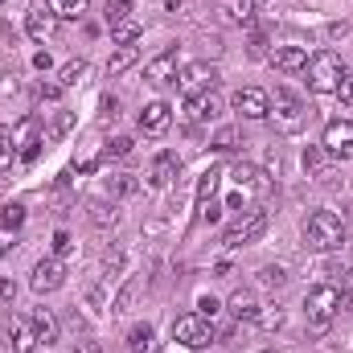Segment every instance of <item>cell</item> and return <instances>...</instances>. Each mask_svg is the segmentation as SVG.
Here are the masks:
<instances>
[{"mask_svg": "<svg viewBox=\"0 0 353 353\" xmlns=\"http://www.w3.org/2000/svg\"><path fill=\"white\" fill-rule=\"evenodd\" d=\"M62 283H66V267L58 263V255L41 259V263L33 267V275H29V288H33L37 296H46V292H58Z\"/></svg>", "mask_w": 353, "mask_h": 353, "instance_id": "cell-10", "label": "cell"}, {"mask_svg": "<svg viewBox=\"0 0 353 353\" xmlns=\"http://www.w3.org/2000/svg\"><path fill=\"white\" fill-rule=\"evenodd\" d=\"M181 4H185V0H169V12H176V8H181Z\"/></svg>", "mask_w": 353, "mask_h": 353, "instance_id": "cell-46", "label": "cell"}, {"mask_svg": "<svg viewBox=\"0 0 353 353\" xmlns=\"http://www.w3.org/2000/svg\"><path fill=\"white\" fill-rule=\"evenodd\" d=\"M4 251H8V243H4V234H0V259H4Z\"/></svg>", "mask_w": 353, "mask_h": 353, "instance_id": "cell-47", "label": "cell"}, {"mask_svg": "<svg viewBox=\"0 0 353 353\" xmlns=\"http://www.w3.org/2000/svg\"><path fill=\"white\" fill-rule=\"evenodd\" d=\"M12 144H17V157H21V161H33V157H37V148L46 144V140L37 136V119H25V123L12 132Z\"/></svg>", "mask_w": 353, "mask_h": 353, "instance_id": "cell-16", "label": "cell"}, {"mask_svg": "<svg viewBox=\"0 0 353 353\" xmlns=\"http://www.w3.org/2000/svg\"><path fill=\"white\" fill-rule=\"evenodd\" d=\"M33 66L37 70H50V54H33Z\"/></svg>", "mask_w": 353, "mask_h": 353, "instance_id": "cell-43", "label": "cell"}, {"mask_svg": "<svg viewBox=\"0 0 353 353\" xmlns=\"http://www.w3.org/2000/svg\"><path fill=\"white\" fill-rule=\"evenodd\" d=\"M169 123H173V107L169 103H148L144 111H140V132H148V136H165L169 132Z\"/></svg>", "mask_w": 353, "mask_h": 353, "instance_id": "cell-12", "label": "cell"}, {"mask_svg": "<svg viewBox=\"0 0 353 353\" xmlns=\"http://www.w3.org/2000/svg\"><path fill=\"white\" fill-rule=\"evenodd\" d=\"M83 74H87V62H83V58H70V62L58 70V83H62V87H79Z\"/></svg>", "mask_w": 353, "mask_h": 353, "instance_id": "cell-30", "label": "cell"}, {"mask_svg": "<svg viewBox=\"0 0 353 353\" xmlns=\"http://www.w3.org/2000/svg\"><path fill=\"white\" fill-rule=\"evenodd\" d=\"M230 107H234L243 119H267V115H271V94L259 90V87H243V90H234Z\"/></svg>", "mask_w": 353, "mask_h": 353, "instance_id": "cell-8", "label": "cell"}, {"mask_svg": "<svg viewBox=\"0 0 353 353\" xmlns=\"http://www.w3.org/2000/svg\"><path fill=\"white\" fill-rule=\"evenodd\" d=\"M128 152H132V140H128V136H115V140L103 148V157H128Z\"/></svg>", "mask_w": 353, "mask_h": 353, "instance_id": "cell-35", "label": "cell"}, {"mask_svg": "<svg viewBox=\"0 0 353 353\" xmlns=\"http://www.w3.org/2000/svg\"><path fill=\"white\" fill-rule=\"evenodd\" d=\"M304 243L312 251H337L345 243V222L333 210H312L304 218Z\"/></svg>", "mask_w": 353, "mask_h": 353, "instance_id": "cell-1", "label": "cell"}, {"mask_svg": "<svg viewBox=\"0 0 353 353\" xmlns=\"http://www.w3.org/2000/svg\"><path fill=\"white\" fill-rule=\"evenodd\" d=\"M0 4H4V0H0Z\"/></svg>", "mask_w": 353, "mask_h": 353, "instance_id": "cell-49", "label": "cell"}, {"mask_svg": "<svg viewBox=\"0 0 353 353\" xmlns=\"http://www.w3.org/2000/svg\"><path fill=\"white\" fill-rule=\"evenodd\" d=\"M234 181H239V189H243V197L251 193V197H267L271 193V176L263 169H255V165H234Z\"/></svg>", "mask_w": 353, "mask_h": 353, "instance_id": "cell-13", "label": "cell"}, {"mask_svg": "<svg viewBox=\"0 0 353 353\" xmlns=\"http://www.w3.org/2000/svg\"><path fill=\"white\" fill-rule=\"evenodd\" d=\"M214 144H218V148H239V144H247V140H243V136H239V132H234V128H222V132H218V140H214Z\"/></svg>", "mask_w": 353, "mask_h": 353, "instance_id": "cell-34", "label": "cell"}, {"mask_svg": "<svg viewBox=\"0 0 353 353\" xmlns=\"http://www.w3.org/2000/svg\"><path fill=\"white\" fill-rule=\"evenodd\" d=\"M103 17H107V25L128 21V17H132V0H107V4H103Z\"/></svg>", "mask_w": 353, "mask_h": 353, "instance_id": "cell-31", "label": "cell"}, {"mask_svg": "<svg viewBox=\"0 0 353 353\" xmlns=\"http://www.w3.org/2000/svg\"><path fill=\"white\" fill-rule=\"evenodd\" d=\"M259 353H267V350H259Z\"/></svg>", "mask_w": 353, "mask_h": 353, "instance_id": "cell-48", "label": "cell"}, {"mask_svg": "<svg viewBox=\"0 0 353 353\" xmlns=\"http://www.w3.org/2000/svg\"><path fill=\"white\" fill-rule=\"evenodd\" d=\"M119 115V103L115 99H103V119H115Z\"/></svg>", "mask_w": 353, "mask_h": 353, "instance_id": "cell-42", "label": "cell"}, {"mask_svg": "<svg viewBox=\"0 0 353 353\" xmlns=\"http://www.w3.org/2000/svg\"><path fill=\"white\" fill-rule=\"evenodd\" d=\"M140 33H144V29H140V21H136V17H128V21L111 25V41H115V46H136V41H140Z\"/></svg>", "mask_w": 353, "mask_h": 353, "instance_id": "cell-26", "label": "cell"}, {"mask_svg": "<svg viewBox=\"0 0 353 353\" xmlns=\"http://www.w3.org/2000/svg\"><path fill=\"white\" fill-rule=\"evenodd\" d=\"M12 300H17V283L0 275V304H12Z\"/></svg>", "mask_w": 353, "mask_h": 353, "instance_id": "cell-41", "label": "cell"}, {"mask_svg": "<svg viewBox=\"0 0 353 353\" xmlns=\"http://www.w3.org/2000/svg\"><path fill=\"white\" fill-rule=\"evenodd\" d=\"M271 119H275V128H279V132H288V136H292V132H300V128H304L308 111H304V103H300L292 90L279 87L275 94H271Z\"/></svg>", "mask_w": 353, "mask_h": 353, "instance_id": "cell-4", "label": "cell"}, {"mask_svg": "<svg viewBox=\"0 0 353 353\" xmlns=\"http://www.w3.org/2000/svg\"><path fill=\"white\" fill-rule=\"evenodd\" d=\"M218 12L226 25H251L255 21V0H218Z\"/></svg>", "mask_w": 353, "mask_h": 353, "instance_id": "cell-19", "label": "cell"}, {"mask_svg": "<svg viewBox=\"0 0 353 353\" xmlns=\"http://www.w3.org/2000/svg\"><path fill=\"white\" fill-rule=\"evenodd\" d=\"M341 300H350L353 304V271H350V283H345V296H341Z\"/></svg>", "mask_w": 353, "mask_h": 353, "instance_id": "cell-45", "label": "cell"}, {"mask_svg": "<svg viewBox=\"0 0 353 353\" xmlns=\"http://www.w3.org/2000/svg\"><path fill=\"white\" fill-rule=\"evenodd\" d=\"M136 288H140V283H136V279H132V283H128V288H123V292H119V296H115V304H111V312H128V304H132V300H136Z\"/></svg>", "mask_w": 353, "mask_h": 353, "instance_id": "cell-32", "label": "cell"}, {"mask_svg": "<svg viewBox=\"0 0 353 353\" xmlns=\"http://www.w3.org/2000/svg\"><path fill=\"white\" fill-rule=\"evenodd\" d=\"M140 62V46H119L111 58H107V79H119L123 70H132Z\"/></svg>", "mask_w": 353, "mask_h": 353, "instance_id": "cell-22", "label": "cell"}, {"mask_svg": "<svg viewBox=\"0 0 353 353\" xmlns=\"http://www.w3.org/2000/svg\"><path fill=\"white\" fill-rule=\"evenodd\" d=\"M176 173H181V157H176V152H161V157L152 161V169H148V185H152V189H165V185H173Z\"/></svg>", "mask_w": 353, "mask_h": 353, "instance_id": "cell-17", "label": "cell"}, {"mask_svg": "<svg viewBox=\"0 0 353 353\" xmlns=\"http://www.w3.org/2000/svg\"><path fill=\"white\" fill-rule=\"evenodd\" d=\"M304 312H308V325L312 333H325L333 325V316L341 312V292L333 283H316L308 296H304Z\"/></svg>", "mask_w": 353, "mask_h": 353, "instance_id": "cell-2", "label": "cell"}, {"mask_svg": "<svg viewBox=\"0 0 353 353\" xmlns=\"http://www.w3.org/2000/svg\"><path fill=\"white\" fill-rule=\"evenodd\" d=\"M271 66L283 70V74H296V70L308 66V50L304 46H279V50H271Z\"/></svg>", "mask_w": 353, "mask_h": 353, "instance_id": "cell-15", "label": "cell"}, {"mask_svg": "<svg viewBox=\"0 0 353 353\" xmlns=\"http://www.w3.org/2000/svg\"><path fill=\"white\" fill-rule=\"evenodd\" d=\"M74 353H103V345H94V341H83V345H79Z\"/></svg>", "mask_w": 353, "mask_h": 353, "instance_id": "cell-44", "label": "cell"}, {"mask_svg": "<svg viewBox=\"0 0 353 353\" xmlns=\"http://www.w3.org/2000/svg\"><path fill=\"white\" fill-rule=\"evenodd\" d=\"M29 325H33V333H37L41 345H54V341H58V316H54L50 308H33Z\"/></svg>", "mask_w": 353, "mask_h": 353, "instance_id": "cell-20", "label": "cell"}, {"mask_svg": "<svg viewBox=\"0 0 353 353\" xmlns=\"http://www.w3.org/2000/svg\"><path fill=\"white\" fill-rule=\"evenodd\" d=\"M25 29H29V37H33V41H50V37H54V29H58V17H54L50 8H41V4H37V8L25 17Z\"/></svg>", "mask_w": 353, "mask_h": 353, "instance_id": "cell-18", "label": "cell"}, {"mask_svg": "<svg viewBox=\"0 0 353 353\" xmlns=\"http://www.w3.org/2000/svg\"><path fill=\"white\" fill-rule=\"evenodd\" d=\"M259 279H263V283H271V288H279L288 275H283V267H263V271H259Z\"/></svg>", "mask_w": 353, "mask_h": 353, "instance_id": "cell-39", "label": "cell"}, {"mask_svg": "<svg viewBox=\"0 0 353 353\" xmlns=\"http://www.w3.org/2000/svg\"><path fill=\"white\" fill-rule=\"evenodd\" d=\"M304 70H308V87L316 90V94H337V83H341V74H345V66H341V58H337L333 50L312 54Z\"/></svg>", "mask_w": 353, "mask_h": 353, "instance_id": "cell-3", "label": "cell"}, {"mask_svg": "<svg viewBox=\"0 0 353 353\" xmlns=\"http://www.w3.org/2000/svg\"><path fill=\"white\" fill-rule=\"evenodd\" d=\"M218 181H222V173H218V169H205V173H201V181H197V193H193L197 210L214 201V193H218Z\"/></svg>", "mask_w": 353, "mask_h": 353, "instance_id": "cell-25", "label": "cell"}, {"mask_svg": "<svg viewBox=\"0 0 353 353\" xmlns=\"http://www.w3.org/2000/svg\"><path fill=\"white\" fill-rule=\"evenodd\" d=\"M144 79H148L152 87L176 83V50H165V54H157V58L144 66Z\"/></svg>", "mask_w": 353, "mask_h": 353, "instance_id": "cell-14", "label": "cell"}, {"mask_svg": "<svg viewBox=\"0 0 353 353\" xmlns=\"http://www.w3.org/2000/svg\"><path fill=\"white\" fill-rule=\"evenodd\" d=\"M337 99L353 107V74H350V70H345V74H341V83H337Z\"/></svg>", "mask_w": 353, "mask_h": 353, "instance_id": "cell-37", "label": "cell"}, {"mask_svg": "<svg viewBox=\"0 0 353 353\" xmlns=\"http://www.w3.org/2000/svg\"><path fill=\"white\" fill-rule=\"evenodd\" d=\"M62 90H66L62 83H41V87H37V99H41V103H54Z\"/></svg>", "mask_w": 353, "mask_h": 353, "instance_id": "cell-38", "label": "cell"}, {"mask_svg": "<svg viewBox=\"0 0 353 353\" xmlns=\"http://www.w3.org/2000/svg\"><path fill=\"white\" fill-rule=\"evenodd\" d=\"M185 115H189L193 123L218 119V115H222V99H218L214 90H205V94H189V99H185Z\"/></svg>", "mask_w": 353, "mask_h": 353, "instance_id": "cell-11", "label": "cell"}, {"mask_svg": "<svg viewBox=\"0 0 353 353\" xmlns=\"http://www.w3.org/2000/svg\"><path fill=\"white\" fill-rule=\"evenodd\" d=\"M90 0H50V12L58 17V21H79L83 12H87Z\"/></svg>", "mask_w": 353, "mask_h": 353, "instance_id": "cell-27", "label": "cell"}, {"mask_svg": "<svg viewBox=\"0 0 353 353\" xmlns=\"http://www.w3.org/2000/svg\"><path fill=\"white\" fill-rule=\"evenodd\" d=\"M128 350L132 353H157V329L152 325H136L128 333Z\"/></svg>", "mask_w": 353, "mask_h": 353, "instance_id": "cell-24", "label": "cell"}, {"mask_svg": "<svg viewBox=\"0 0 353 353\" xmlns=\"http://www.w3.org/2000/svg\"><path fill=\"white\" fill-rule=\"evenodd\" d=\"M70 247H74V243H70V234H66V230H58V234H54V255L62 259V255H70Z\"/></svg>", "mask_w": 353, "mask_h": 353, "instance_id": "cell-40", "label": "cell"}, {"mask_svg": "<svg viewBox=\"0 0 353 353\" xmlns=\"http://www.w3.org/2000/svg\"><path fill=\"white\" fill-rule=\"evenodd\" d=\"M325 152L329 157H341V161H353V119H333L325 128Z\"/></svg>", "mask_w": 353, "mask_h": 353, "instance_id": "cell-9", "label": "cell"}, {"mask_svg": "<svg viewBox=\"0 0 353 353\" xmlns=\"http://www.w3.org/2000/svg\"><path fill=\"white\" fill-rule=\"evenodd\" d=\"M17 161V144H12V136L8 132H0V169L4 165H12Z\"/></svg>", "mask_w": 353, "mask_h": 353, "instance_id": "cell-33", "label": "cell"}, {"mask_svg": "<svg viewBox=\"0 0 353 353\" xmlns=\"http://www.w3.org/2000/svg\"><path fill=\"white\" fill-rule=\"evenodd\" d=\"M226 308H230V316H234V321H255V316H259L255 292H234V296L226 300Z\"/></svg>", "mask_w": 353, "mask_h": 353, "instance_id": "cell-23", "label": "cell"}, {"mask_svg": "<svg viewBox=\"0 0 353 353\" xmlns=\"http://www.w3.org/2000/svg\"><path fill=\"white\" fill-rule=\"evenodd\" d=\"M173 341H181L185 350H205L214 341V321L189 312V316H176L173 321Z\"/></svg>", "mask_w": 353, "mask_h": 353, "instance_id": "cell-6", "label": "cell"}, {"mask_svg": "<svg viewBox=\"0 0 353 353\" xmlns=\"http://www.w3.org/2000/svg\"><path fill=\"white\" fill-rule=\"evenodd\" d=\"M218 312H222V304H218L214 296H201V300H197V316H205V321H214Z\"/></svg>", "mask_w": 353, "mask_h": 353, "instance_id": "cell-36", "label": "cell"}, {"mask_svg": "<svg viewBox=\"0 0 353 353\" xmlns=\"http://www.w3.org/2000/svg\"><path fill=\"white\" fill-rule=\"evenodd\" d=\"M8 345H12V353H33L41 341H37V333H33L29 321H17V325L8 329Z\"/></svg>", "mask_w": 353, "mask_h": 353, "instance_id": "cell-21", "label": "cell"}, {"mask_svg": "<svg viewBox=\"0 0 353 353\" xmlns=\"http://www.w3.org/2000/svg\"><path fill=\"white\" fill-rule=\"evenodd\" d=\"M123 267H128V247H123V243H115V247L103 255V275H111V279H115Z\"/></svg>", "mask_w": 353, "mask_h": 353, "instance_id": "cell-29", "label": "cell"}, {"mask_svg": "<svg viewBox=\"0 0 353 353\" xmlns=\"http://www.w3.org/2000/svg\"><path fill=\"white\" fill-rule=\"evenodd\" d=\"M214 83H218V66H214V62H189V66L176 74V87L185 90V99L214 90Z\"/></svg>", "mask_w": 353, "mask_h": 353, "instance_id": "cell-7", "label": "cell"}, {"mask_svg": "<svg viewBox=\"0 0 353 353\" xmlns=\"http://www.w3.org/2000/svg\"><path fill=\"white\" fill-rule=\"evenodd\" d=\"M267 230V210H247L234 226H226V234H222V247H230V251H239V247H251L255 239H263Z\"/></svg>", "mask_w": 353, "mask_h": 353, "instance_id": "cell-5", "label": "cell"}, {"mask_svg": "<svg viewBox=\"0 0 353 353\" xmlns=\"http://www.w3.org/2000/svg\"><path fill=\"white\" fill-rule=\"evenodd\" d=\"M25 226V205H4L0 210V234H17Z\"/></svg>", "mask_w": 353, "mask_h": 353, "instance_id": "cell-28", "label": "cell"}]
</instances>
